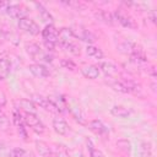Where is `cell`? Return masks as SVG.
Returning a JSON list of instances; mask_svg holds the SVG:
<instances>
[{"instance_id": "20", "label": "cell", "mask_w": 157, "mask_h": 157, "mask_svg": "<svg viewBox=\"0 0 157 157\" xmlns=\"http://www.w3.org/2000/svg\"><path fill=\"white\" fill-rule=\"evenodd\" d=\"M34 5H36V7L38 9V12H39L42 20H43L44 22H47V25H53L54 18H53L52 13L49 12V10H47V9L43 6V4H40V2H36Z\"/></svg>"}, {"instance_id": "19", "label": "cell", "mask_w": 157, "mask_h": 157, "mask_svg": "<svg viewBox=\"0 0 157 157\" xmlns=\"http://www.w3.org/2000/svg\"><path fill=\"white\" fill-rule=\"evenodd\" d=\"M16 104L18 105L16 109H22L23 112H31V113H34L36 112V104L31 101V99H27V98H22V99H18L17 102H16Z\"/></svg>"}, {"instance_id": "17", "label": "cell", "mask_w": 157, "mask_h": 157, "mask_svg": "<svg viewBox=\"0 0 157 157\" xmlns=\"http://www.w3.org/2000/svg\"><path fill=\"white\" fill-rule=\"evenodd\" d=\"M94 16H96V18H97L98 21H101V22H103V23H105V25L112 26V25L115 23V20H114L113 13H112V12H108V11H105V10H99V11H97V12L94 13Z\"/></svg>"}, {"instance_id": "24", "label": "cell", "mask_w": 157, "mask_h": 157, "mask_svg": "<svg viewBox=\"0 0 157 157\" xmlns=\"http://www.w3.org/2000/svg\"><path fill=\"white\" fill-rule=\"evenodd\" d=\"M10 128H11L10 119L6 115V113L2 110V108H0V130L1 131H9Z\"/></svg>"}, {"instance_id": "8", "label": "cell", "mask_w": 157, "mask_h": 157, "mask_svg": "<svg viewBox=\"0 0 157 157\" xmlns=\"http://www.w3.org/2000/svg\"><path fill=\"white\" fill-rule=\"evenodd\" d=\"M31 101L36 105H38V107H40V108H43V109H45V110H48L50 113H59L56 107L50 102V99L48 97H43L40 94H33Z\"/></svg>"}, {"instance_id": "7", "label": "cell", "mask_w": 157, "mask_h": 157, "mask_svg": "<svg viewBox=\"0 0 157 157\" xmlns=\"http://www.w3.org/2000/svg\"><path fill=\"white\" fill-rule=\"evenodd\" d=\"M12 120H13V124L16 126V130L20 135V137H22L25 141H27V130L25 128V120H23V115H22V112L18 110V109H13L12 112Z\"/></svg>"}, {"instance_id": "2", "label": "cell", "mask_w": 157, "mask_h": 157, "mask_svg": "<svg viewBox=\"0 0 157 157\" xmlns=\"http://www.w3.org/2000/svg\"><path fill=\"white\" fill-rule=\"evenodd\" d=\"M42 38L44 42L45 48L49 52H53L55 49V47L59 43V38H58V29L54 27V25H47L43 29H42Z\"/></svg>"}, {"instance_id": "21", "label": "cell", "mask_w": 157, "mask_h": 157, "mask_svg": "<svg viewBox=\"0 0 157 157\" xmlns=\"http://www.w3.org/2000/svg\"><path fill=\"white\" fill-rule=\"evenodd\" d=\"M86 54H87L90 58L96 59V60H101V59H103V56H104L102 49H99L98 47H96V45H93V44H88V45L86 47Z\"/></svg>"}, {"instance_id": "23", "label": "cell", "mask_w": 157, "mask_h": 157, "mask_svg": "<svg viewBox=\"0 0 157 157\" xmlns=\"http://www.w3.org/2000/svg\"><path fill=\"white\" fill-rule=\"evenodd\" d=\"M10 157H34V155L25 148H20V147H13L10 151Z\"/></svg>"}, {"instance_id": "33", "label": "cell", "mask_w": 157, "mask_h": 157, "mask_svg": "<svg viewBox=\"0 0 157 157\" xmlns=\"http://www.w3.org/2000/svg\"><path fill=\"white\" fill-rule=\"evenodd\" d=\"M5 40H6V33H5V31H2L0 28V44H2Z\"/></svg>"}, {"instance_id": "14", "label": "cell", "mask_w": 157, "mask_h": 157, "mask_svg": "<svg viewBox=\"0 0 157 157\" xmlns=\"http://www.w3.org/2000/svg\"><path fill=\"white\" fill-rule=\"evenodd\" d=\"M58 38H59V43L60 45L63 44H67V43H71L74 42L75 39V33L71 28H66V27H63L58 31Z\"/></svg>"}, {"instance_id": "30", "label": "cell", "mask_w": 157, "mask_h": 157, "mask_svg": "<svg viewBox=\"0 0 157 157\" xmlns=\"http://www.w3.org/2000/svg\"><path fill=\"white\" fill-rule=\"evenodd\" d=\"M141 157H152L151 145L148 142H142L141 145Z\"/></svg>"}, {"instance_id": "27", "label": "cell", "mask_w": 157, "mask_h": 157, "mask_svg": "<svg viewBox=\"0 0 157 157\" xmlns=\"http://www.w3.org/2000/svg\"><path fill=\"white\" fill-rule=\"evenodd\" d=\"M65 50H67V52H70L72 55H80V47L75 43V42H71V43H67V44H63L61 45Z\"/></svg>"}, {"instance_id": "34", "label": "cell", "mask_w": 157, "mask_h": 157, "mask_svg": "<svg viewBox=\"0 0 157 157\" xmlns=\"http://www.w3.org/2000/svg\"><path fill=\"white\" fill-rule=\"evenodd\" d=\"M150 18H151V22H156V12L155 11H151L150 12Z\"/></svg>"}, {"instance_id": "31", "label": "cell", "mask_w": 157, "mask_h": 157, "mask_svg": "<svg viewBox=\"0 0 157 157\" xmlns=\"http://www.w3.org/2000/svg\"><path fill=\"white\" fill-rule=\"evenodd\" d=\"M10 151L11 148H9L6 144L0 142V157H10Z\"/></svg>"}, {"instance_id": "10", "label": "cell", "mask_w": 157, "mask_h": 157, "mask_svg": "<svg viewBox=\"0 0 157 157\" xmlns=\"http://www.w3.org/2000/svg\"><path fill=\"white\" fill-rule=\"evenodd\" d=\"M87 126H88V129L92 131V132H94L96 135H99V136H105V135H108V128L104 125V123L102 121V120H99V119H93V120H91L88 124H87Z\"/></svg>"}, {"instance_id": "5", "label": "cell", "mask_w": 157, "mask_h": 157, "mask_svg": "<svg viewBox=\"0 0 157 157\" xmlns=\"http://www.w3.org/2000/svg\"><path fill=\"white\" fill-rule=\"evenodd\" d=\"M5 12L12 17V18H17V20H21V18H25L27 17L28 15V9L25 7L23 5L21 4H7L6 9H5Z\"/></svg>"}, {"instance_id": "9", "label": "cell", "mask_w": 157, "mask_h": 157, "mask_svg": "<svg viewBox=\"0 0 157 157\" xmlns=\"http://www.w3.org/2000/svg\"><path fill=\"white\" fill-rule=\"evenodd\" d=\"M98 69L99 71H102L105 76L113 78V77H117L118 74H119V67L117 64H114L113 61H101L98 64Z\"/></svg>"}, {"instance_id": "3", "label": "cell", "mask_w": 157, "mask_h": 157, "mask_svg": "<svg viewBox=\"0 0 157 157\" xmlns=\"http://www.w3.org/2000/svg\"><path fill=\"white\" fill-rule=\"evenodd\" d=\"M22 115H23L25 124H26L27 126H29L34 132H37V134H43V132L45 131V126H44V124H43L42 120L37 117L36 113L23 112Z\"/></svg>"}, {"instance_id": "32", "label": "cell", "mask_w": 157, "mask_h": 157, "mask_svg": "<svg viewBox=\"0 0 157 157\" xmlns=\"http://www.w3.org/2000/svg\"><path fill=\"white\" fill-rule=\"evenodd\" d=\"M7 103V98H6V94L4 93L2 90H0V108L5 107V104Z\"/></svg>"}, {"instance_id": "13", "label": "cell", "mask_w": 157, "mask_h": 157, "mask_svg": "<svg viewBox=\"0 0 157 157\" xmlns=\"http://www.w3.org/2000/svg\"><path fill=\"white\" fill-rule=\"evenodd\" d=\"M36 148L40 157H58L54 151V147H50L44 141H36Z\"/></svg>"}, {"instance_id": "16", "label": "cell", "mask_w": 157, "mask_h": 157, "mask_svg": "<svg viewBox=\"0 0 157 157\" xmlns=\"http://www.w3.org/2000/svg\"><path fill=\"white\" fill-rule=\"evenodd\" d=\"M81 72H82V75L86 78H88V80H96V78H98L101 71H99V69H98L97 65H83L81 67Z\"/></svg>"}, {"instance_id": "4", "label": "cell", "mask_w": 157, "mask_h": 157, "mask_svg": "<svg viewBox=\"0 0 157 157\" xmlns=\"http://www.w3.org/2000/svg\"><path fill=\"white\" fill-rule=\"evenodd\" d=\"M113 16H114V20L117 22H119L121 26H124L126 28L135 29L137 27V23L135 22V20L128 12H125L124 10H117V11H114L113 12Z\"/></svg>"}, {"instance_id": "28", "label": "cell", "mask_w": 157, "mask_h": 157, "mask_svg": "<svg viewBox=\"0 0 157 157\" xmlns=\"http://www.w3.org/2000/svg\"><path fill=\"white\" fill-rule=\"evenodd\" d=\"M117 146H118L119 150L124 151L125 153H129V152L131 151V145H130V142H129L126 139H120V140H118V141H117Z\"/></svg>"}, {"instance_id": "11", "label": "cell", "mask_w": 157, "mask_h": 157, "mask_svg": "<svg viewBox=\"0 0 157 157\" xmlns=\"http://www.w3.org/2000/svg\"><path fill=\"white\" fill-rule=\"evenodd\" d=\"M28 70H29V72H31L33 76L39 77V78H45V77H48V76L50 75L48 67H47L45 65H43V64H39V63L31 64V65L28 66Z\"/></svg>"}, {"instance_id": "29", "label": "cell", "mask_w": 157, "mask_h": 157, "mask_svg": "<svg viewBox=\"0 0 157 157\" xmlns=\"http://www.w3.org/2000/svg\"><path fill=\"white\" fill-rule=\"evenodd\" d=\"M60 65H61V67H64L66 70H70V71H75L76 70V64L71 59H66V58L61 59L60 60Z\"/></svg>"}, {"instance_id": "15", "label": "cell", "mask_w": 157, "mask_h": 157, "mask_svg": "<svg viewBox=\"0 0 157 157\" xmlns=\"http://www.w3.org/2000/svg\"><path fill=\"white\" fill-rule=\"evenodd\" d=\"M66 109L70 110V113L72 114V117L75 118L76 121H78V123L82 124V125H86V124H87V123H86V119H85V115H83V113H82V110H81V108H80L78 105H76V104L72 105V104L69 103L67 99H66Z\"/></svg>"}, {"instance_id": "26", "label": "cell", "mask_w": 157, "mask_h": 157, "mask_svg": "<svg viewBox=\"0 0 157 157\" xmlns=\"http://www.w3.org/2000/svg\"><path fill=\"white\" fill-rule=\"evenodd\" d=\"M80 38L81 40H85V42H88V43H92L93 40H94V36L90 32V31H87V29H85V28H81L80 29V33H77V34H75V38Z\"/></svg>"}, {"instance_id": "22", "label": "cell", "mask_w": 157, "mask_h": 157, "mask_svg": "<svg viewBox=\"0 0 157 157\" xmlns=\"http://www.w3.org/2000/svg\"><path fill=\"white\" fill-rule=\"evenodd\" d=\"M110 113H112V115H114V117H117V118H121V119L128 118V117L131 114L130 109H128V108L124 107V105H114V107H112Z\"/></svg>"}, {"instance_id": "6", "label": "cell", "mask_w": 157, "mask_h": 157, "mask_svg": "<svg viewBox=\"0 0 157 157\" xmlns=\"http://www.w3.org/2000/svg\"><path fill=\"white\" fill-rule=\"evenodd\" d=\"M17 25H18V28L20 29H22L23 32H26V33H28L31 36H37L40 32L39 25L36 21H33V20H31L28 17H25V18L18 20V23Z\"/></svg>"}, {"instance_id": "18", "label": "cell", "mask_w": 157, "mask_h": 157, "mask_svg": "<svg viewBox=\"0 0 157 157\" xmlns=\"http://www.w3.org/2000/svg\"><path fill=\"white\" fill-rule=\"evenodd\" d=\"M11 71V61L6 56H0V81H4Z\"/></svg>"}, {"instance_id": "12", "label": "cell", "mask_w": 157, "mask_h": 157, "mask_svg": "<svg viewBox=\"0 0 157 157\" xmlns=\"http://www.w3.org/2000/svg\"><path fill=\"white\" fill-rule=\"evenodd\" d=\"M53 129L59 135H66L69 132V124L64 118L56 115L53 118Z\"/></svg>"}, {"instance_id": "1", "label": "cell", "mask_w": 157, "mask_h": 157, "mask_svg": "<svg viewBox=\"0 0 157 157\" xmlns=\"http://www.w3.org/2000/svg\"><path fill=\"white\" fill-rule=\"evenodd\" d=\"M25 49H26L27 54H28L33 60L38 61L39 64H42V63H52V60H53L52 55H50L49 53L44 52V50H43L38 44H36V43H26Z\"/></svg>"}, {"instance_id": "25", "label": "cell", "mask_w": 157, "mask_h": 157, "mask_svg": "<svg viewBox=\"0 0 157 157\" xmlns=\"http://www.w3.org/2000/svg\"><path fill=\"white\" fill-rule=\"evenodd\" d=\"M86 145H87V148H88L90 157H105L104 153H103L101 150H98V148L93 145V142H92L90 139L86 140Z\"/></svg>"}, {"instance_id": "35", "label": "cell", "mask_w": 157, "mask_h": 157, "mask_svg": "<svg viewBox=\"0 0 157 157\" xmlns=\"http://www.w3.org/2000/svg\"><path fill=\"white\" fill-rule=\"evenodd\" d=\"M9 2H5V1H0V11H5L6 6H7Z\"/></svg>"}]
</instances>
